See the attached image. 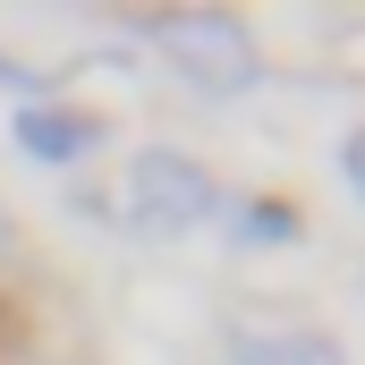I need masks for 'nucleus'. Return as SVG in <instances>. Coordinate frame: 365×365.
<instances>
[{"instance_id": "nucleus-1", "label": "nucleus", "mask_w": 365, "mask_h": 365, "mask_svg": "<svg viewBox=\"0 0 365 365\" xmlns=\"http://www.w3.org/2000/svg\"><path fill=\"white\" fill-rule=\"evenodd\" d=\"M153 43L179 60V77H195L204 93H247L255 86V34L238 26V17H221V9H170V17H153Z\"/></svg>"}, {"instance_id": "nucleus-2", "label": "nucleus", "mask_w": 365, "mask_h": 365, "mask_svg": "<svg viewBox=\"0 0 365 365\" xmlns=\"http://www.w3.org/2000/svg\"><path fill=\"white\" fill-rule=\"evenodd\" d=\"M212 204H221V195L204 179V162H187L170 145H145V153L128 162V212H136L145 230H195Z\"/></svg>"}, {"instance_id": "nucleus-3", "label": "nucleus", "mask_w": 365, "mask_h": 365, "mask_svg": "<svg viewBox=\"0 0 365 365\" xmlns=\"http://www.w3.org/2000/svg\"><path fill=\"white\" fill-rule=\"evenodd\" d=\"M17 145H26L34 162H86L93 145H102V128H93L86 110H60V102L34 110V102H26V110H17Z\"/></svg>"}, {"instance_id": "nucleus-4", "label": "nucleus", "mask_w": 365, "mask_h": 365, "mask_svg": "<svg viewBox=\"0 0 365 365\" xmlns=\"http://www.w3.org/2000/svg\"><path fill=\"white\" fill-rule=\"evenodd\" d=\"M238 365H340V349L314 331H289V340H238Z\"/></svg>"}, {"instance_id": "nucleus-5", "label": "nucleus", "mask_w": 365, "mask_h": 365, "mask_svg": "<svg viewBox=\"0 0 365 365\" xmlns=\"http://www.w3.org/2000/svg\"><path fill=\"white\" fill-rule=\"evenodd\" d=\"M340 179H349V195L365 204V128L349 136V145H340Z\"/></svg>"}, {"instance_id": "nucleus-6", "label": "nucleus", "mask_w": 365, "mask_h": 365, "mask_svg": "<svg viewBox=\"0 0 365 365\" xmlns=\"http://www.w3.org/2000/svg\"><path fill=\"white\" fill-rule=\"evenodd\" d=\"M9 255H17V230H9V212H0V264H9Z\"/></svg>"}]
</instances>
